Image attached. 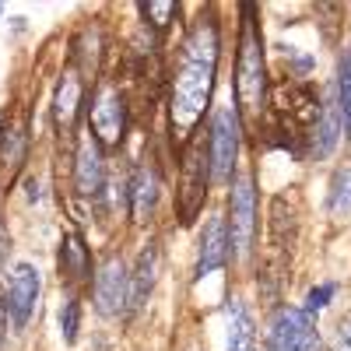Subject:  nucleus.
Listing matches in <instances>:
<instances>
[{"mask_svg": "<svg viewBox=\"0 0 351 351\" xmlns=\"http://www.w3.org/2000/svg\"><path fill=\"white\" fill-rule=\"evenodd\" d=\"M228 250H232V239H228V225H225V218H211L208 228H204V236H200L197 278H208V274H215L218 267H225Z\"/></svg>", "mask_w": 351, "mask_h": 351, "instance_id": "9b49d317", "label": "nucleus"}, {"mask_svg": "<svg viewBox=\"0 0 351 351\" xmlns=\"http://www.w3.org/2000/svg\"><path fill=\"white\" fill-rule=\"evenodd\" d=\"M81 99H84V84L77 77V71H64L60 84H56V95H53V123L56 130L71 134L77 123V112H81Z\"/></svg>", "mask_w": 351, "mask_h": 351, "instance_id": "ddd939ff", "label": "nucleus"}, {"mask_svg": "<svg viewBox=\"0 0 351 351\" xmlns=\"http://www.w3.org/2000/svg\"><path fill=\"white\" fill-rule=\"evenodd\" d=\"M88 274H92V253L77 232H67L60 243V278L67 285H81L88 281Z\"/></svg>", "mask_w": 351, "mask_h": 351, "instance_id": "f3484780", "label": "nucleus"}, {"mask_svg": "<svg viewBox=\"0 0 351 351\" xmlns=\"http://www.w3.org/2000/svg\"><path fill=\"white\" fill-rule=\"evenodd\" d=\"M341 130V116L334 112V109H319V120L313 123V130H309V152L316 155V158H327L330 152H334V144H337V134Z\"/></svg>", "mask_w": 351, "mask_h": 351, "instance_id": "a211bd4d", "label": "nucleus"}, {"mask_svg": "<svg viewBox=\"0 0 351 351\" xmlns=\"http://www.w3.org/2000/svg\"><path fill=\"white\" fill-rule=\"evenodd\" d=\"M137 11H141V18H148V25L155 32H165L169 21L180 14V4H172V0H148V4H141Z\"/></svg>", "mask_w": 351, "mask_h": 351, "instance_id": "412c9836", "label": "nucleus"}, {"mask_svg": "<svg viewBox=\"0 0 351 351\" xmlns=\"http://www.w3.org/2000/svg\"><path fill=\"white\" fill-rule=\"evenodd\" d=\"M74 190L84 200H95L106 190V165H102V148L95 141H84L77 148V162H74Z\"/></svg>", "mask_w": 351, "mask_h": 351, "instance_id": "9d476101", "label": "nucleus"}, {"mask_svg": "<svg viewBox=\"0 0 351 351\" xmlns=\"http://www.w3.org/2000/svg\"><path fill=\"white\" fill-rule=\"evenodd\" d=\"M330 211L334 215H351V165H341L330 180Z\"/></svg>", "mask_w": 351, "mask_h": 351, "instance_id": "aec40b11", "label": "nucleus"}, {"mask_svg": "<svg viewBox=\"0 0 351 351\" xmlns=\"http://www.w3.org/2000/svg\"><path fill=\"white\" fill-rule=\"evenodd\" d=\"M218 21L211 11H204L183 39L180 64L172 74V99H169V123L176 141H190L211 106L215 74H218Z\"/></svg>", "mask_w": 351, "mask_h": 351, "instance_id": "f257e3e1", "label": "nucleus"}, {"mask_svg": "<svg viewBox=\"0 0 351 351\" xmlns=\"http://www.w3.org/2000/svg\"><path fill=\"white\" fill-rule=\"evenodd\" d=\"M211 180V155L204 137H190L183 148V183H180V221L193 225V218L204 211V197H208Z\"/></svg>", "mask_w": 351, "mask_h": 351, "instance_id": "7ed1b4c3", "label": "nucleus"}, {"mask_svg": "<svg viewBox=\"0 0 351 351\" xmlns=\"http://www.w3.org/2000/svg\"><path fill=\"white\" fill-rule=\"evenodd\" d=\"M208 155H211V180L215 183H232L239 158V112L236 109H218L208 134Z\"/></svg>", "mask_w": 351, "mask_h": 351, "instance_id": "39448f33", "label": "nucleus"}, {"mask_svg": "<svg viewBox=\"0 0 351 351\" xmlns=\"http://www.w3.org/2000/svg\"><path fill=\"white\" fill-rule=\"evenodd\" d=\"M88 120H92V141L99 148H120L127 134V99L116 88H99Z\"/></svg>", "mask_w": 351, "mask_h": 351, "instance_id": "423d86ee", "label": "nucleus"}, {"mask_svg": "<svg viewBox=\"0 0 351 351\" xmlns=\"http://www.w3.org/2000/svg\"><path fill=\"white\" fill-rule=\"evenodd\" d=\"M39 291H43V281H39V271L32 263H18L8 278V291H4V313L11 316L14 327H25L36 313V302H39Z\"/></svg>", "mask_w": 351, "mask_h": 351, "instance_id": "6e6552de", "label": "nucleus"}, {"mask_svg": "<svg viewBox=\"0 0 351 351\" xmlns=\"http://www.w3.org/2000/svg\"><path fill=\"white\" fill-rule=\"evenodd\" d=\"M228 208H232V232L228 239L236 246V253L246 260L253 253V239H256V190L250 176H239L236 186H232L228 197Z\"/></svg>", "mask_w": 351, "mask_h": 351, "instance_id": "0eeeda50", "label": "nucleus"}, {"mask_svg": "<svg viewBox=\"0 0 351 351\" xmlns=\"http://www.w3.org/2000/svg\"><path fill=\"white\" fill-rule=\"evenodd\" d=\"M25 152H28V130L25 123H8L0 134V183H11L25 165Z\"/></svg>", "mask_w": 351, "mask_h": 351, "instance_id": "dca6fc26", "label": "nucleus"}, {"mask_svg": "<svg viewBox=\"0 0 351 351\" xmlns=\"http://www.w3.org/2000/svg\"><path fill=\"white\" fill-rule=\"evenodd\" d=\"M8 253H11V236H8L4 221H0V267H4V263H8Z\"/></svg>", "mask_w": 351, "mask_h": 351, "instance_id": "393cba45", "label": "nucleus"}, {"mask_svg": "<svg viewBox=\"0 0 351 351\" xmlns=\"http://www.w3.org/2000/svg\"><path fill=\"white\" fill-rule=\"evenodd\" d=\"M77 324H81V302L77 299H67L64 309H60V334L67 344L77 341Z\"/></svg>", "mask_w": 351, "mask_h": 351, "instance_id": "4be33fe9", "label": "nucleus"}, {"mask_svg": "<svg viewBox=\"0 0 351 351\" xmlns=\"http://www.w3.org/2000/svg\"><path fill=\"white\" fill-rule=\"evenodd\" d=\"M243 32H239V56H236V112L246 127H260V116L267 109V64H263V39L256 28V8H243Z\"/></svg>", "mask_w": 351, "mask_h": 351, "instance_id": "f03ea898", "label": "nucleus"}, {"mask_svg": "<svg viewBox=\"0 0 351 351\" xmlns=\"http://www.w3.org/2000/svg\"><path fill=\"white\" fill-rule=\"evenodd\" d=\"M158 278V243H148L141 250L137 263H134V274H130V295H127V313H137L144 302H148L152 288Z\"/></svg>", "mask_w": 351, "mask_h": 351, "instance_id": "2eb2a0df", "label": "nucleus"}, {"mask_svg": "<svg viewBox=\"0 0 351 351\" xmlns=\"http://www.w3.org/2000/svg\"><path fill=\"white\" fill-rule=\"evenodd\" d=\"M271 351H319V330L313 313L299 306H281L271 319V334H267Z\"/></svg>", "mask_w": 351, "mask_h": 351, "instance_id": "20e7f679", "label": "nucleus"}, {"mask_svg": "<svg viewBox=\"0 0 351 351\" xmlns=\"http://www.w3.org/2000/svg\"><path fill=\"white\" fill-rule=\"evenodd\" d=\"M337 116H341V127L351 141V56H344L341 71H337Z\"/></svg>", "mask_w": 351, "mask_h": 351, "instance_id": "6ab92c4d", "label": "nucleus"}, {"mask_svg": "<svg viewBox=\"0 0 351 351\" xmlns=\"http://www.w3.org/2000/svg\"><path fill=\"white\" fill-rule=\"evenodd\" d=\"M127 295H130V274L123 256H106L95 274V306L102 316H120L127 313Z\"/></svg>", "mask_w": 351, "mask_h": 351, "instance_id": "1a4fd4ad", "label": "nucleus"}, {"mask_svg": "<svg viewBox=\"0 0 351 351\" xmlns=\"http://www.w3.org/2000/svg\"><path fill=\"white\" fill-rule=\"evenodd\" d=\"M334 351H351V316H344L334 334Z\"/></svg>", "mask_w": 351, "mask_h": 351, "instance_id": "b1692460", "label": "nucleus"}, {"mask_svg": "<svg viewBox=\"0 0 351 351\" xmlns=\"http://www.w3.org/2000/svg\"><path fill=\"white\" fill-rule=\"evenodd\" d=\"M225 351H256V324L243 299L225 302Z\"/></svg>", "mask_w": 351, "mask_h": 351, "instance_id": "4468645a", "label": "nucleus"}, {"mask_svg": "<svg viewBox=\"0 0 351 351\" xmlns=\"http://www.w3.org/2000/svg\"><path fill=\"white\" fill-rule=\"evenodd\" d=\"M4 316H8V313L0 309V351H4V330H8V324H4Z\"/></svg>", "mask_w": 351, "mask_h": 351, "instance_id": "a878e982", "label": "nucleus"}, {"mask_svg": "<svg viewBox=\"0 0 351 351\" xmlns=\"http://www.w3.org/2000/svg\"><path fill=\"white\" fill-rule=\"evenodd\" d=\"M158 190H162L158 169H155L152 158H144L134 172V183H130V215H134V221H148L155 215Z\"/></svg>", "mask_w": 351, "mask_h": 351, "instance_id": "f8f14e48", "label": "nucleus"}, {"mask_svg": "<svg viewBox=\"0 0 351 351\" xmlns=\"http://www.w3.org/2000/svg\"><path fill=\"white\" fill-rule=\"evenodd\" d=\"M334 285H319V288H313L309 291V299H306V313H316V309H324L330 299H334Z\"/></svg>", "mask_w": 351, "mask_h": 351, "instance_id": "5701e85b", "label": "nucleus"}]
</instances>
